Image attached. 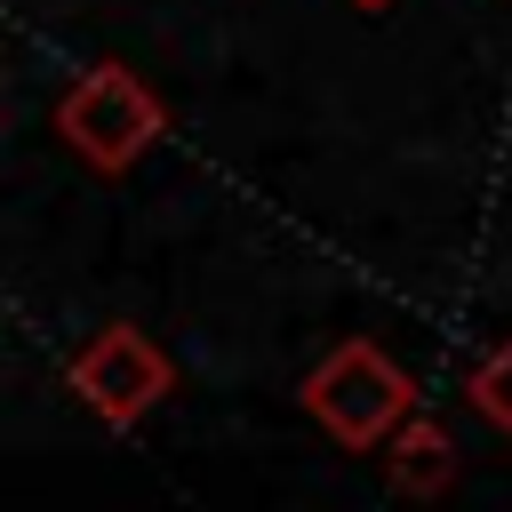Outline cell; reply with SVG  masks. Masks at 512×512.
<instances>
[{"mask_svg":"<svg viewBox=\"0 0 512 512\" xmlns=\"http://www.w3.org/2000/svg\"><path fill=\"white\" fill-rule=\"evenodd\" d=\"M160 128H168V112H160V96H152L128 64H88V72L56 96V136H64L88 168H104V176H128V168L160 144Z\"/></svg>","mask_w":512,"mask_h":512,"instance_id":"7a4b0ae2","label":"cell"},{"mask_svg":"<svg viewBox=\"0 0 512 512\" xmlns=\"http://www.w3.org/2000/svg\"><path fill=\"white\" fill-rule=\"evenodd\" d=\"M384 480L400 488V496H448V480H456V440L432 424V416H408L392 440H384Z\"/></svg>","mask_w":512,"mask_h":512,"instance_id":"277c9868","label":"cell"},{"mask_svg":"<svg viewBox=\"0 0 512 512\" xmlns=\"http://www.w3.org/2000/svg\"><path fill=\"white\" fill-rule=\"evenodd\" d=\"M64 376H72V392H80L112 432H128V424H144V416L160 408V392H168V352H160L144 328L112 320V328H96V336L64 360Z\"/></svg>","mask_w":512,"mask_h":512,"instance_id":"3957f363","label":"cell"},{"mask_svg":"<svg viewBox=\"0 0 512 512\" xmlns=\"http://www.w3.org/2000/svg\"><path fill=\"white\" fill-rule=\"evenodd\" d=\"M464 392H472V408H480V416H488V424L512 440V336H504V344H496V352L472 368V384H464Z\"/></svg>","mask_w":512,"mask_h":512,"instance_id":"5b68a950","label":"cell"},{"mask_svg":"<svg viewBox=\"0 0 512 512\" xmlns=\"http://www.w3.org/2000/svg\"><path fill=\"white\" fill-rule=\"evenodd\" d=\"M352 8H368V16H376V8H392V0H352Z\"/></svg>","mask_w":512,"mask_h":512,"instance_id":"8992f818","label":"cell"},{"mask_svg":"<svg viewBox=\"0 0 512 512\" xmlns=\"http://www.w3.org/2000/svg\"><path fill=\"white\" fill-rule=\"evenodd\" d=\"M304 416L320 424V432H336L344 448H384L408 416H416V376L384 352V344H368V336H344L312 376H304Z\"/></svg>","mask_w":512,"mask_h":512,"instance_id":"6da1fadb","label":"cell"}]
</instances>
